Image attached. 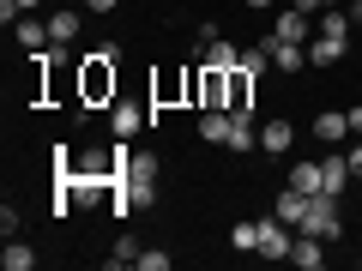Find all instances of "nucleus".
<instances>
[{
  "instance_id": "29",
  "label": "nucleus",
  "mask_w": 362,
  "mask_h": 271,
  "mask_svg": "<svg viewBox=\"0 0 362 271\" xmlns=\"http://www.w3.org/2000/svg\"><path fill=\"white\" fill-rule=\"evenodd\" d=\"M266 6H272V0H247V13H266Z\"/></svg>"
},
{
  "instance_id": "19",
  "label": "nucleus",
  "mask_w": 362,
  "mask_h": 271,
  "mask_svg": "<svg viewBox=\"0 0 362 271\" xmlns=\"http://www.w3.org/2000/svg\"><path fill=\"white\" fill-rule=\"evenodd\" d=\"M0 265H6V271H30V265H37V253H30L25 241H13V235H6V253H0Z\"/></svg>"
},
{
  "instance_id": "26",
  "label": "nucleus",
  "mask_w": 362,
  "mask_h": 271,
  "mask_svg": "<svg viewBox=\"0 0 362 271\" xmlns=\"http://www.w3.org/2000/svg\"><path fill=\"white\" fill-rule=\"evenodd\" d=\"M350 175L362 181V145H350Z\"/></svg>"
},
{
  "instance_id": "17",
  "label": "nucleus",
  "mask_w": 362,
  "mask_h": 271,
  "mask_svg": "<svg viewBox=\"0 0 362 271\" xmlns=\"http://www.w3.org/2000/svg\"><path fill=\"white\" fill-rule=\"evenodd\" d=\"M272 37H284V42H302V37H308V13H296V6H290V13H278Z\"/></svg>"
},
{
  "instance_id": "5",
  "label": "nucleus",
  "mask_w": 362,
  "mask_h": 271,
  "mask_svg": "<svg viewBox=\"0 0 362 271\" xmlns=\"http://www.w3.org/2000/svg\"><path fill=\"white\" fill-rule=\"evenodd\" d=\"M290 145H296V127H290L284 115H272L266 127H259V151H266V157H284Z\"/></svg>"
},
{
  "instance_id": "8",
  "label": "nucleus",
  "mask_w": 362,
  "mask_h": 271,
  "mask_svg": "<svg viewBox=\"0 0 362 271\" xmlns=\"http://www.w3.org/2000/svg\"><path fill=\"white\" fill-rule=\"evenodd\" d=\"M308 199H314V193H296V187H284V193L272 199V217H284L290 229H302V217H308Z\"/></svg>"
},
{
  "instance_id": "9",
  "label": "nucleus",
  "mask_w": 362,
  "mask_h": 271,
  "mask_svg": "<svg viewBox=\"0 0 362 271\" xmlns=\"http://www.w3.org/2000/svg\"><path fill=\"white\" fill-rule=\"evenodd\" d=\"M230 127H235L230 109H199V139L206 145H230Z\"/></svg>"
},
{
  "instance_id": "24",
  "label": "nucleus",
  "mask_w": 362,
  "mask_h": 271,
  "mask_svg": "<svg viewBox=\"0 0 362 271\" xmlns=\"http://www.w3.org/2000/svg\"><path fill=\"white\" fill-rule=\"evenodd\" d=\"M121 0H85V13H115Z\"/></svg>"
},
{
  "instance_id": "16",
  "label": "nucleus",
  "mask_w": 362,
  "mask_h": 271,
  "mask_svg": "<svg viewBox=\"0 0 362 271\" xmlns=\"http://www.w3.org/2000/svg\"><path fill=\"white\" fill-rule=\"evenodd\" d=\"M344 49H350V42H332V37H314V42H308V66H338V61H344Z\"/></svg>"
},
{
  "instance_id": "28",
  "label": "nucleus",
  "mask_w": 362,
  "mask_h": 271,
  "mask_svg": "<svg viewBox=\"0 0 362 271\" xmlns=\"http://www.w3.org/2000/svg\"><path fill=\"white\" fill-rule=\"evenodd\" d=\"M13 6H18V13H37V6H42V0H13Z\"/></svg>"
},
{
  "instance_id": "30",
  "label": "nucleus",
  "mask_w": 362,
  "mask_h": 271,
  "mask_svg": "<svg viewBox=\"0 0 362 271\" xmlns=\"http://www.w3.org/2000/svg\"><path fill=\"white\" fill-rule=\"evenodd\" d=\"M350 18H362V0H356V6H350Z\"/></svg>"
},
{
  "instance_id": "23",
  "label": "nucleus",
  "mask_w": 362,
  "mask_h": 271,
  "mask_svg": "<svg viewBox=\"0 0 362 271\" xmlns=\"http://www.w3.org/2000/svg\"><path fill=\"white\" fill-rule=\"evenodd\" d=\"M133 265H139V271H169V253H157V247H151V253H139Z\"/></svg>"
},
{
  "instance_id": "27",
  "label": "nucleus",
  "mask_w": 362,
  "mask_h": 271,
  "mask_svg": "<svg viewBox=\"0 0 362 271\" xmlns=\"http://www.w3.org/2000/svg\"><path fill=\"white\" fill-rule=\"evenodd\" d=\"M344 115H350V133H362V103H356V109H344Z\"/></svg>"
},
{
  "instance_id": "11",
  "label": "nucleus",
  "mask_w": 362,
  "mask_h": 271,
  "mask_svg": "<svg viewBox=\"0 0 362 271\" xmlns=\"http://www.w3.org/2000/svg\"><path fill=\"white\" fill-rule=\"evenodd\" d=\"M235 61H242V49H235L230 37H211V42H199V66H218V73H230Z\"/></svg>"
},
{
  "instance_id": "7",
  "label": "nucleus",
  "mask_w": 362,
  "mask_h": 271,
  "mask_svg": "<svg viewBox=\"0 0 362 271\" xmlns=\"http://www.w3.org/2000/svg\"><path fill=\"white\" fill-rule=\"evenodd\" d=\"M145 121H151V115H145L139 103H109V133H115V139H133Z\"/></svg>"
},
{
  "instance_id": "2",
  "label": "nucleus",
  "mask_w": 362,
  "mask_h": 271,
  "mask_svg": "<svg viewBox=\"0 0 362 271\" xmlns=\"http://www.w3.org/2000/svg\"><path fill=\"white\" fill-rule=\"evenodd\" d=\"M338 229H344V217H338V199H332V193H314V199H308V217H302V235H320V241H332Z\"/></svg>"
},
{
  "instance_id": "21",
  "label": "nucleus",
  "mask_w": 362,
  "mask_h": 271,
  "mask_svg": "<svg viewBox=\"0 0 362 271\" xmlns=\"http://www.w3.org/2000/svg\"><path fill=\"white\" fill-rule=\"evenodd\" d=\"M320 37H332V42H350V13H320Z\"/></svg>"
},
{
  "instance_id": "10",
  "label": "nucleus",
  "mask_w": 362,
  "mask_h": 271,
  "mask_svg": "<svg viewBox=\"0 0 362 271\" xmlns=\"http://www.w3.org/2000/svg\"><path fill=\"white\" fill-rule=\"evenodd\" d=\"M13 37H18V49H25V54H42V49H49V18H18V25H13Z\"/></svg>"
},
{
  "instance_id": "18",
  "label": "nucleus",
  "mask_w": 362,
  "mask_h": 271,
  "mask_svg": "<svg viewBox=\"0 0 362 271\" xmlns=\"http://www.w3.org/2000/svg\"><path fill=\"white\" fill-rule=\"evenodd\" d=\"M230 247H235V253H254V247H259V217H242V223H235V229H230Z\"/></svg>"
},
{
  "instance_id": "25",
  "label": "nucleus",
  "mask_w": 362,
  "mask_h": 271,
  "mask_svg": "<svg viewBox=\"0 0 362 271\" xmlns=\"http://www.w3.org/2000/svg\"><path fill=\"white\" fill-rule=\"evenodd\" d=\"M296 13H308V18H314V13H326V0H296Z\"/></svg>"
},
{
  "instance_id": "22",
  "label": "nucleus",
  "mask_w": 362,
  "mask_h": 271,
  "mask_svg": "<svg viewBox=\"0 0 362 271\" xmlns=\"http://www.w3.org/2000/svg\"><path fill=\"white\" fill-rule=\"evenodd\" d=\"M133 259H139V241H133V235H121V241L109 247V265H133Z\"/></svg>"
},
{
  "instance_id": "13",
  "label": "nucleus",
  "mask_w": 362,
  "mask_h": 271,
  "mask_svg": "<svg viewBox=\"0 0 362 271\" xmlns=\"http://www.w3.org/2000/svg\"><path fill=\"white\" fill-rule=\"evenodd\" d=\"M290 259H296L302 271H320V265H326V241H320V235H302V229H296V247H290Z\"/></svg>"
},
{
  "instance_id": "3",
  "label": "nucleus",
  "mask_w": 362,
  "mask_h": 271,
  "mask_svg": "<svg viewBox=\"0 0 362 271\" xmlns=\"http://www.w3.org/2000/svg\"><path fill=\"white\" fill-rule=\"evenodd\" d=\"M290 247H296V229L284 217H259V259H290Z\"/></svg>"
},
{
  "instance_id": "6",
  "label": "nucleus",
  "mask_w": 362,
  "mask_h": 271,
  "mask_svg": "<svg viewBox=\"0 0 362 271\" xmlns=\"http://www.w3.org/2000/svg\"><path fill=\"white\" fill-rule=\"evenodd\" d=\"M266 54H272L278 73H302V66H308V49H302V42H284V37H266Z\"/></svg>"
},
{
  "instance_id": "15",
  "label": "nucleus",
  "mask_w": 362,
  "mask_h": 271,
  "mask_svg": "<svg viewBox=\"0 0 362 271\" xmlns=\"http://www.w3.org/2000/svg\"><path fill=\"white\" fill-rule=\"evenodd\" d=\"M320 175H326V193L344 199V187H350V157H320Z\"/></svg>"
},
{
  "instance_id": "14",
  "label": "nucleus",
  "mask_w": 362,
  "mask_h": 271,
  "mask_svg": "<svg viewBox=\"0 0 362 271\" xmlns=\"http://www.w3.org/2000/svg\"><path fill=\"white\" fill-rule=\"evenodd\" d=\"M290 187H296V193H326V175H320V163H314V157L290 163Z\"/></svg>"
},
{
  "instance_id": "12",
  "label": "nucleus",
  "mask_w": 362,
  "mask_h": 271,
  "mask_svg": "<svg viewBox=\"0 0 362 271\" xmlns=\"http://www.w3.org/2000/svg\"><path fill=\"white\" fill-rule=\"evenodd\" d=\"M344 133H350V115H344V109L314 115V139H320V145H344Z\"/></svg>"
},
{
  "instance_id": "4",
  "label": "nucleus",
  "mask_w": 362,
  "mask_h": 271,
  "mask_svg": "<svg viewBox=\"0 0 362 271\" xmlns=\"http://www.w3.org/2000/svg\"><path fill=\"white\" fill-rule=\"evenodd\" d=\"M127 187H133V199H139V205H157V157L133 151V163H127Z\"/></svg>"
},
{
  "instance_id": "20",
  "label": "nucleus",
  "mask_w": 362,
  "mask_h": 271,
  "mask_svg": "<svg viewBox=\"0 0 362 271\" xmlns=\"http://www.w3.org/2000/svg\"><path fill=\"white\" fill-rule=\"evenodd\" d=\"M49 37L61 42V49H66V42L78 37V13H49Z\"/></svg>"
},
{
  "instance_id": "1",
  "label": "nucleus",
  "mask_w": 362,
  "mask_h": 271,
  "mask_svg": "<svg viewBox=\"0 0 362 271\" xmlns=\"http://www.w3.org/2000/svg\"><path fill=\"white\" fill-rule=\"evenodd\" d=\"M115 61H121L115 42H103V49H90L85 61H78V97H85L90 109H97V103H115Z\"/></svg>"
}]
</instances>
